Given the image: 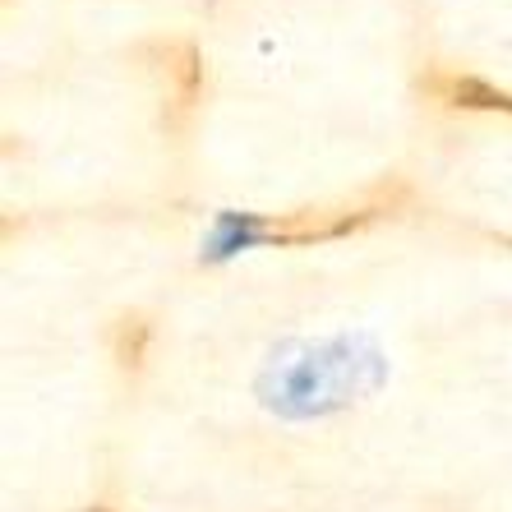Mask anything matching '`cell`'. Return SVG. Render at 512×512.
I'll return each mask as SVG.
<instances>
[{
    "mask_svg": "<svg viewBox=\"0 0 512 512\" xmlns=\"http://www.w3.org/2000/svg\"><path fill=\"white\" fill-rule=\"evenodd\" d=\"M157 60V74L167 84V120L171 125H185L190 111L199 107V93H203V56L194 47L190 37H176V42H162L153 47Z\"/></svg>",
    "mask_w": 512,
    "mask_h": 512,
    "instance_id": "2",
    "label": "cell"
},
{
    "mask_svg": "<svg viewBox=\"0 0 512 512\" xmlns=\"http://www.w3.org/2000/svg\"><path fill=\"white\" fill-rule=\"evenodd\" d=\"M93 512H102V508H93Z\"/></svg>",
    "mask_w": 512,
    "mask_h": 512,
    "instance_id": "5",
    "label": "cell"
},
{
    "mask_svg": "<svg viewBox=\"0 0 512 512\" xmlns=\"http://www.w3.org/2000/svg\"><path fill=\"white\" fill-rule=\"evenodd\" d=\"M148 342H153V323L143 314H125L111 333V356H116L120 370H139L143 356H148Z\"/></svg>",
    "mask_w": 512,
    "mask_h": 512,
    "instance_id": "4",
    "label": "cell"
},
{
    "mask_svg": "<svg viewBox=\"0 0 512 512\" xmlns=\"http://www.w3.org/2000/svg\"><path fill=\"white\" fill-rule=\"evenodd\" d=\"M402 199V190H379L360 203H337V208H300V213L282 217H227L222 227L236 231L231 245L222 250H240V245H323V240H342L356 231L374 227L379 217L393 213V203Z\"/></svg>",
    "mask_w": 512,
    "mask_h": 512,
    "instance_id": "1",
    "label": "cell"
},
{
    "mask_svg": "<svg viewBox=\"0 0 512 512\" xmlns=\"http://www.w3.org/2000/svg\"><path fill=\"white\" fill-rule=\"evenodd\" d=\"M425 88L439 97L443 107H457V111H499V116H512V93L508 88H494L476 74H462V70H434L425 79Z\"/></svg>",
    "mask_w": 512,
    "mask_h": 512,
    "instance_id": "3",
    "label": "cell"
}]
</instances>
